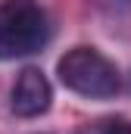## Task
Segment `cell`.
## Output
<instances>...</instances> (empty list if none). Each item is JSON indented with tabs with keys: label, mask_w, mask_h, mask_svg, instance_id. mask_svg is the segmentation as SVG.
Here are the masks:
<instances>
[{
	"label": "cell",
	"mask_w": 131,
	"mask_h": 134,
	"mask_svg": "<svg viewBox=\"0 0 131 134\" xmlns=\"http://www.w3.org/2000/svg\"><path fill=\"white\" fill-rule=\"evenodd\" d=\"M50 103H53L50 78L37 66H25L16 75L13 91H9V109H13V115H19V119H37V115H44L50 109Z\"/></svg>",
	"instance_id": "obj_3"
},
{
	"label": "cell",
	"mask_w": 131,
	"mask_h": 134,
	"mask_svg": "<svg viewBox=\"0 0 131 134\" xmlns=\"http://www.w3.org/2000/svg\"><path fill=\"white\" fill-rule=\"evenodd\" d=\"M50 41V19L37 0L0 3V59L31 56Z\"/></svg>",
	"instance_id": "obj_2"
},
{
	"label": "cell",
	"mask_w": 131,
	"mask_h": 134,
	"mask_svg": "<svg viewBox=\"0 0 131 134\" xmlns=\"http://www.w3.org/2000/svg\"><path fill=\"white\" fill-rule=\"evenodd\" d=\"M56 78L66 91L88 97V100H112L122 91V75L116 63L88 44H78L59 56Z\"/></svg>",
	"instance_id": "obj_1"
},
{
	"label": "cell",
	"mask_w": 131,
	"mask_h": 134,
	"mask_svg": "<svg viewBox=\"0 0 131 134\" xmlns=\"http://www.w3.org/2000/svg\"><path fill=\"white\" fill-rule=\"evenodd\" d=\"M41 134H44V131H41Z\"/></svg>",
	"instance_id": "obj_5"
},
{
	"label": "cell",
	"mask_w": 131,
	"mask_h": 134,
	"mask_svg": "<svg viewBox=\"0 0 131 134\" xmlns=\"http://www.w3.org/2000/svg\"><path fill=\"white\" fill-rule=\"evenodd\" d=\"M78 134H131V119H125V115H106V119L81 125Z\"/></svg>",
	"instance_id": "obj_4"
}]
</instances>
